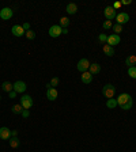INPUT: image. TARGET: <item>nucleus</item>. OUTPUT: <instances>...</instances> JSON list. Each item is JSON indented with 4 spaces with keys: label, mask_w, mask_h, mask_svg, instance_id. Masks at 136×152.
I'll return each instance as SVG.
<instances>
[{
    "label": "nucleus",
    "mask_w": 136,
    "mask_h": 152,
    "mask_svg": "<svg viewBox=\"0 0 136 152\" xmlns=\"http://www.w3.org/2000/svg\"><path fill=\"white\" fill-rule=\"evenodd\" d=\"M102 50H104V53L106 56H109V57H112V56H114V49H113V46H110V45H107V44H105L104 45V48H102Z\"/></svg>",
    "instance_id": "nucleus-17"
},
{
    "label": "nucleus",
    "mask_w": 136,
    "mask_h": 152,
    "mask_svg": "<svg viewBox=\"0 0 136 152\" xmlns=\"http://www.w3.org/2000/svg\"><path fill=\"white\" fill-rule=\"evenodd\" d=\"M76 68H78L79 72H87L88 68H90V61H88L87 58H80L78 61V65H76Z\"/></svg>",
    "instance_id": "nucleus-3"
},
{
    "label": "nucleus",
    "mask_w": 136,
    "mask_h": 152,
    "mask_svg": "<svg viewBox=\"0 0 136 152\" xmlns=\"http://www.w3.org/2000/svg\"><path fill=\"white\" fill-rule=\"evenodd\" d=\"M58 83H60V79L58 78H52V80H50V86H52V87H57L58 86Z\"/></svg>",
    "instance_id": "nucleus-29"
},
{
    "label": "nucleus",
    "mask_w": 136,
    "mask_h": 152,
    "mask_svg": "<svg viewBox=\"0 0 136 152\" xmlns=\"http://www.w3.org/2000/svg\"><path fill=\"white\" fill-rule=\"evenodd\" d=\"M98 41L102 42V44H106V42H107V36H106V34H104V33H102V34H99V36H98Z\"/></svg>",
    "instance_id": "nucleus-27"
},
{
    "label": "nucleus",
    "mask_w": 136,
    "mask_h": 152,
    "mask_svg": "<svg viewBox=\"0 0 136 152\" xmlns=\"http://www.w3.org/2000/svg\"><path fill=\"white\" fill-rule=\"evenodd\" d=\"M121 42V37L118 36V34H112V36H107V45H110V46H116V45H118Z\"/></svg>",
    "instance_id": "nucleus-8"
},
{
    "label": "nucleus",
    "mask_w": 136,
    "mask_h": 152,
    "mask_svg": "<svg viewBox=\"0 0 136 152\" xmlns=\"http://www.w3.org/2000/svg\"><path fill=\"white\" fill-rule=\"evenodd\" d=\"M46 98H48L49 100H55L56 98H57V95H58V92H57V90H56L55 87H52L50 84H46Z\"/></svg>",
    "instance_id": "nucleus-6"
},
{
    "label": "nucleus",
    "mask_w": 136,
    "mask_h": 152,
    "mask_svg": "<svg viewBox=\"0 0 136 152\" xmlns=\"http://www.w3.org/2000/svg\"><path fill=\"white\" fill-rule=\"evenodd\" d=\"M1 88H3V91H6V92H11V91H14V84L10 83V81H3Z\"/></svg>",
    "instance_id": "nucleus-19"
},
{
    "label": "nucleus",
    "mask_w": 136,
    "mask_h": 152,
    "mask_svg": "<svg viewBox=\"0 0 136 152\" xmlns=\"http://www.w3.org/2000/svg\"><path fill=\"white\" fill-rule=\"evenodd\" d=\"M114 8V10H117V8H120L121 7V1H114L113 3V6H112Z\"/></svg>",
    "instance_id": "nucleus-33"
},
{
    "label": "nucleus",
    "mask_w": 136,
    "mask_h": 152,
    "mask_svg": "<svg viewBox=\"0 0 136 152\" xmlns=\"http://www.w3.org/2000/svg\"><path fill=\"white\" fill-rule=\"evenodd\" d=\"M11 33H12L15 37H23L26 31L23 30V27L20 26V25H14L12 29H11Z\"/></svg>",
    "instance_id": "nucleus-12"
},
{
    "label": "nucleus",
    "mask_w": 136,
    "mask_h": 152,
    "mask_svg": "<svg viewBox=\"0 0 136 152\" xmlns=\"http://www.w3.org/2000/svg\"><path fill=\"white\" fill-rule=\"evenodd\" d=\"M11 110H12V113L14 114H22V111H23V107H22V105H14L12 107H11Z\"/></svg>",
    "instance_id": "nucleus-23"
},
{
    "label": "nucleus",
    "mask_w": 136,
    "mask_h": 152,
    "mask_svg": "<svg viewBox=\"0 0 136 152\" xmlns=\"http://www.w3.org/2000/svg\"><path fill=\"white\" fill-rule=\"evenodd\" d=\"M63 34H68V29H63Z\"/></svg>",
    "instance_id": "nucleus-37"
},
{
    "label": "nucleus",
    "mask_w": 136,
    "mask_h": 152,
    "mask_svg": "<svg viewBox=\"0 0 136 152\" xmlns=\"http://www.w3.org/2000/svg\"><path fill=\"white\" fill-rule=\"evenodd\" d=\"M132 106H133V99H131L129 102H128L126 105H124L121 109H123V110H129V109H132Z\"/></svg>",
    "instance_id": "nucleus-28"
},
{
    "label": "nucleus",
    "mask_w": 136,
    "mask_h": 152,
    "mask_svg": "<svg viewBox=\"0 0 136 152\" xmlns=\"http://www.w3.org/2000/svg\"><path fill=\"white\" fill-rule=\"evenodd\" d=\"M16 136H18V130H15V129L11 130V137H16Z\"/></svg>",
    "instance_id": "nucleus-36"
},
{
    "label": "nucleus",
    "mask_w": 136,
    "mask_h": 152,
    "mask_svg": "<svg viewBox=\"0 0 136 152\" xmlns=\"http://www.w3.org/2000/svg\"><path fill=\"white\" fill-rule=\"evenodd\" d=\"M116 106H118V105H117V99L110 98V99L106 100V107H107V109H114Z\"/></svg>",
    "instance_id": "nucleus-21"
},
{
    "label": "nucleus",
    "mask_w": 136,
    "mask_h": 152,
    "mask_svg": "<svg viewBox=\"0 0 136 152\" xmlns=\"http://www.w3.org/2000/svg\"><path fill=\"white\" fill-rule=\"evenodd\" d=\"M129 20V15L126 12H120V14H117V16H116V22L118 23V25H125L126 22Z\"/></svg>",
    "instance_id": "nucleus-11"
},
{
    "label": "nucleus",
    "mask_w": 136,
    "mask_h": 152,
    "mask_svg": "<svg viewBox=\"0 0 136 152\" xmlns=\"http://www.w3.org/2000/svg\"><path fill=\"white\" fill-rule=\"evenodd\" d=\"M33 103H34V102H33V98L30 97V95L25 94L20 97V105H22L23 109H27V110H29L30 107L33 106Z\"/></svg>",
    "instance_id": "nucleus-2"
},
{
    "label": "nucleus",
    "mask_w": 136,
    "mask_h": 152,
    "mask_svg": "<svg viewBox=\"0 0 136 152\" xmlns=\"http://www.w3.org/2000/svg\"><path fill=\"white\" fill-rule=\"evenodd\" d=\"M19 144H20V141H19V139H18V137H11V139H10V147H11V148H18V147H19Z\"/></svg>",
    "instance_id": "nucleus-22"
},
{
    "label": "nucleus",
    "mask_w": 136,
    "mask_h": 152,
    "mask_svg": "<svg viewBox=\"0 0 136 152\" xmlns=\"http://www.w3.org/2000/svg\"><path fill=\"white\" fill-rule=\"evenodd\" d=\"M112 26H113V25H112V20H105V22H104V25H102V27H104L105 30H109V29H112Z\"/></svg>",
    "instance_id": "nucleus-30"
},
{
    "label": "nucleus",
    "mask_w": 136,
    "mask_h": 152,
    "mask_svg": "<svg viewBox=\"0 0 136 152\" xmlns=\"http://www.w3.org/2000/svg\"><path fill=\"white\" fill-rule=\"evenodd\" d=\"M131 3H132L131 0H123V1H121V6H123V4H124V6H129Z\"/></svg>",
    "instance_id": "nucleus-35"
},
{
    "label": "nucleus",
    "mask_w": 136,
    "mask_h": 152,
    "mask_svg": "<svg viewBox=\"0 0 136 152\" xmlns=\"http://www.w3.org/2000/svg\"><path fill=\"white\" fill-rule=\"evenodd\" d=\"M104 15H105V18H106V20H113V19H116L117 12L112 6H107L104 10Z\"/></svg>",
    "instance_id": "nucleus-4"
},
{
    "label": "nucleus",
    "mask_w": 136,
    "mask_h": 152,
    "mask_svg": "<svg viewBox=\"0 0 136 152\" xmlns=\"http://www.w3.org/2000/svg\"><path fill=\"white\" fill-rule=\"evenodd\" d=\"M26 88H27L26 83H25V81H22V80H18V81H15V83H14V91H15L16 94H18V92H20V94H22V92H25V91H26Z\"/></svg>",
    "instance_id": "nucleus-9"
},
{
    "label": "nucleus",
    "mask_w": 136,
    "mask_h": 152,
    "mask_svg": "<svg viewBox=\"0 0 136 152\" xmlns=\"http://www.w3.org/2000/svg\"><path fill=\"white\" fill-rule=\"evenodd\" d=\"M131 99H132V97H131L129 94H126V92H125V94H121L120 97L117 98V105H118L120 107H123L124 105H126Z\"/></svg>",
    "instance_id": "nucleus-10"
},
{
    "label": "nucleus",
    "mask_w": 136,
    "mask_h": 152,
    "mask_svg": "<svg viewBox=\"0 0 136 152\" xmlns=\"http://www.w3.org/2000/svg\"><path fill=\"white\" fill-rule=\"evenodd\" d=\"M65 11L68 12V15H75V14H76V11H78V6H76L75 3H69V4H67Z\"/></svg>",
    "instance_id": "nucleus-16"
},
{
    "label": "nucleus",
    "mask_w": 136,
    "mask_h": 152,
    "mask_svg": "<svg viewBox=\"0 0 136 152\" xmlns=\"http://www.w3.org/2000/svg\"><path fill=\"white\" fill-rule=\"evenodd\" d=\"M63 34V29L58 25H53V26L49 27V36L52 37V38H57Z\"/></svg>",
    "instance_id": "nucleus-5"
},
{
    "label": "nucleus",
    "mask_w": 136,
    "mask_h": 152,
    "mask_svg": "<svg viewBox=\"0 0 136 152\" xmlns=\"http://www.w3.org/2000/svg\"><path fill=\"white\" fill-rule=\"evenodd\" d=\"M125 64L128 65V68H129V67H136V56H133V55L128 56V57L125 58Z\"/></svg>",
    "instance_id": "nucleus-18"
},
{
    "label": "nucleus",
    "mask_w": 136,
    "mask_h": 152,
    "mask_svg": "<svg viewBox=\"0 0 136 152\" xmlns=\"http://www.w3.org/2000/svg\"><path fill=\"white\" fill-rule=\"evenodd\" d=\"M112 30L114 31V34H118V36H120V33H123V26L118 25V23H116V25L112 26Z\"/></svg>",
    "instance_id": "nucleus-24"
},
{
    "label": "nucleus",
    "mask_w": 136,
    "mask_h": 152,
    "mask_svg": "<svg viewBox=\"0 0 136 152\" xmlns=\"http://www.w3.org/2000/svg\"><path fill=\"white\" fill-rule=\"evenodd\" d=\"M128 75H129V78L136 79V67H129L128 68Z\"/></svg>",
    "instance_id": "nucleus-25"
},
{
    "label": "nucleus",
    "mask_w": 136,
    "mask_h": 152,
    "mask_svg": "<svg viewBox=\"0 0 136 152\" xmlns=\"http://www.w3.org/2000/svg\"><path fill=\"white\" fill-rule=\"evenodd\" d=\"M0 100H1V97H0Z\"/></svg>",
    "instance_id": "nucleus-38"
},
{
    "label": "nucleus",
    "mask_w": 136,
    "mask_h": 152,
    "mask_svg": "<svg viewBox=\"0 0 136 152\" xmlns=\"http://www.w3.org/2000/svg\"><path fill=\"white\" fill-rule=\"evenodd\" d=\"M25 36H26L27 39H30V41H31V39L36 38V33L33 31V30H27V31L25 33Z\"/></svg>",
    "instance_id": "nucleus-26"
},
{
    "label": "nucleus",
    "mask_w": 136,
    "mask_h": 152,
    "mask_svg": "<svg viewBox=\"0 0 136 152\" xmlns=\"http://www.w3.org/2000/svg\"><path fill=\"white\" fill-rule=\"evenodd\" d=\"M22 27H23V30H25V31H27V30H30V23L29 22H25L22 25Z\"/></svg>",
    "instance_id": "nucleus-32"
},
{
    "label": "nucleus",
    "mask_w": 136,
    "mask_h": 152,
    "mask_svg": "<svg viewBox=\"0 0 136 152\" xmlns=\"http://www.w3.org/2000/svg\"><path fill=\"white\" fill-rule=\"evenodd\" d=\"M80 80L83 81L84 84H90L91 81H93V75L90 73V72H83V73H82V76H80Z\"/></svg>",
    "instance_id": "nucleus-14"
},
{
    "label": "nucleus",
    "mask_w": 136,
    "mask_h": 152,
    "mask_svg": "<svg viewBox=\"0 0 136 152\" xmlns=\"http://www.w3.org/2000/svg\"><path fill=\"white\" fill-rule=\"evenodd\" d=\"M8 97H10L11 99H14V98H16V92L15 91H11V92H8Z\"/></svg>",
    "instance_id": "nucleus-34"
},
{
    "label": "nucleus",
    "mask_w": 136,
    "mask_h": 152,
    "mask_svg": "<svg viewBox=\"0 0 136 152\" xmlns=\"http://www.w3.org/2000/svg\"><path fill=\"white\" fill-rule=\"evenodd\" d=\"M114 94H116V87H114V86H112V84H105L104 87H102V95L106 97L107 99L114 98Z\"/></svg>",
    "instance_id": "nucleus-1"
},
{
    "label": "nucleus",
    "mask_w": 136,
    "mask_h": 152,
    "mask_svg": "<svg viewBox=\"0 0 136 152\" xmlns=\"http://www.w3.org/2000/svg\"><path fill=\"white\" fill-rule=\"evenodd\" d=\"M88 72H90L93 76L94 75H98L101 72V65L97 64V63H94V64H90V68H88Z\"/></svg>",
    "instance_id": "nucleus-15"
},
{
    "label": "nucleus",
    "mask_w": 136,
    "mask_h": 152,
    "mask_svg": "<svg viewBox=\"0 0 136 152\" xmlns=\"http://www.w3.org/2000/svg\"><path fill=\"white\" fill-rule=\"evenodd\" d=\"M68 25H69V19H68L67 16H63V18H60V23H58V26L61 27V29H67Z\"/></svg>",
    "instance_id": "nucleus-20"
},
{
    "label": "nucleus",
    "mask_w": 136,
    "mask_h": 152,
    "mask_svg": "<svg viewBox=\"0 0 136 152\" xmlns=\"http://www.w3.org/2000/svg\"><path fill=\"white\" fill-rule=\"evenodd\" d=\"M29 116H30V111L27 110V109H23V111H22V117H23V118H29Z\"/></svg>",
    "instance_id": "nucleus-31"
},
{
    "label": "nucleus",
    "mask_w": 136,
    "mask_h": 152,
    "mask_svg": "<svg viewBox=\"0 0 136 152\" xmlns=\"http://www.w3.org/2000/svg\"><path fill=\"white\" fill-rule=\"evenodd\" d=\"M14 15V11L11 10L10 7H4V8H1V11H0V18L3 20H8L11 19Z\"/></svg>",
    "instance_id": "nucleus-7"
},
{
    "label": "nucleus",
    "mask_w": 136,
    "mask_h": 152,
    "mask_svg": "<svg viewBox=\"0 0 136 152\" xmlns=\"http://www.w3.org/2000/svg\"><path fill=\"white\" fill-rule=\"evenodd\" d=\"M0 139L1 140H10L11 139V130L7 126H1L0 128Z\"/></svg>",
    "instance_id": "nucleus-13"
}]
</instances>
